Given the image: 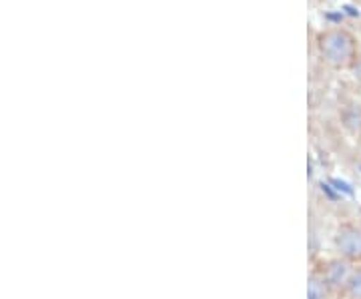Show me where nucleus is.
<instances>
[{"instance_id":"nucleus-1","label":"nucleus","mask_w":361,"mask_h":299,"mask_svg":"<svg viewBox=\"0 0 361 299\" xmlns=\"http://www.w3.org/2000/svg\"><path fill=\"white\" fill-rule=\"evenodd\" d=\"M322 63L331 71H351L360 56V39L343 26L325 28L315 39Z\"/></svg>"},{"instance_id":"nucleus-2","label":"nucleus","mask_w":361,"mask_h":299,"mask_svg":"<svg viewBox=\"0 0 361 299\" xmlns=\"http://www.w3.org/2000/svg\"><path fill=\"white\" fill-rule=\"evenodd\" d=\"M334 245L339 257L348 261H361V227L355 223H343L334 237Z\"/></svg>"},{"instance_id":"nucleus-3","label":"nucleus","mask_w":361,"mask_h":299,"mask_svg":"<svg viewBox=\"0 0 361 299\" xmlns=\"http://www.w3.org/2000/svg\"><path fill=\"white\" fill-rule=\"evenodd\" d=\"M353 274L351 261L337 257V260L327 261L325 269H323L322 277L325 279V283L329 286V289H345Z\"/></svg>"},{"instance_id":"nucleus-4","label":"nucleus","mask_w":361,"mask_h":299,"mask_svg":"<svg viewBox=\"0 0 361 299\" xmlns=\"http://www.w3.org/2000/svg\"><path fill=\"white\" fill-rule=\"evenodd\" d=\"M329 291L331 289L325 283L322 275H311L310 286H307V299H329Z\"/></svg>"},{"instance_id":"nucleus-5","label":"nucleus","mask_w":361,"mask_h":299,"mask_svg":"<svg viewBox=\"0 0 361 299\" xmlns=\"http://www.w3.org/2000/svg\"><path fill=\"white\" fill-rule=\"evenodd\" d=\"M345 293H348L349 299H361V267L353 269L351 279L345 287Z\"/></svg>"},{"instance_id":"nucleus-6","label":"nucleus","mask_w":361,"mask_h":299,"mask_svg":"<svg viewBox=\"0 0 361 299\" xmlns=\"http://www.w3.org/2000/svg\"><path fill=\"white\" fill-rule=\"evenodd\" d=\"M351 75H353V78H355L357 83H361V52L360 56H357V61H355V65L351 66Z\"/></svg>"}]
</instances>
